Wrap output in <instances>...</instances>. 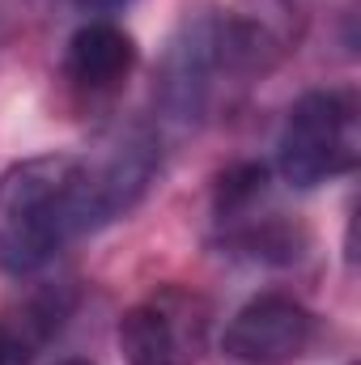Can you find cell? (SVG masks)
I'll use <instances>...</instances> for the list:
<instances>
[{
	"instance_id": "obj_7",
	"label": "cell",
	"mask_w": 361,
	"mask_h": 365,
	"mask_svg": "<svg viewBox=\"0 0 361 365\" xmlns=\"http://www.w3.org/2000/svg\"><path fill=\"white\" fill-rule=\"evenodd\" d=\"M136 68V38L115 21H86L68 38L64 73L81 90H115Z\"/></svg>"
},
{
	"instance_id": "obj_1",
	"label": "cell",
	"mask_w": 361,
	"mask_h": 365,
	"mask_svg": "<svg viewBox=\"0 0 361 365\" xmlns=\"http://www.w3.org/2000/svg\"><path fill=\"white\" fill-rule=\"evenodd\" d=\"M280 38L255 17L195 9L171 34L158 64V106L171 123L195 128L213 115L221 93L268 73Z\"/></svg>"
},
{
	"instance_id": "obj_5",
	"label": "cell",
	"mask_w": 361,
	"mask_h": 365,
	"mask_svg": "<svg viewBox=\"0 0 361 365\" xmlns=\"http://www.w3.org/2000/svg\"><path fill=\"white\" fill-rule=\"evenodd\" d=\"M319 336V314L289 293H260L221 331V353L238 365H289Z\"/></svg>"
},
{
	"instance_id": "obj_12",
	"label": "cell",
	"mask_w": 361,
	"mask_h": 365,
	"mask_svg": "<svg viewBox=\"0 0 361 365\" xmlns=\"http://www.w3.org/2000/svg\"><path fill=\"white\" fill-rule=\"evenodd\" d=\"M276 4H280V13H285V17H293V13H302V0H276Z\"/></svg>"
},
{
	"instance_id": "obj_2",
	"label": "cell",
	"mask_w": 361,
	"mask_h": 365,
	"mask_svg": "<svg viewBox=\"0 0 361 365\" xmlns=\"http://www.w3.org/2000/svg\"><path fill=\"white\" fill-rule=\"evenodd\" d=\"M90 158L39 153L0 175V272L34 276L73 238L93 234Z\"/></svg>"
},
{
	"instance_id": "obj_11",
	"label": "cell",
	"mask_w": 361,
	"mask_h": 365,
	"mask_svg": "<svg viewBox=\"0 0 361 365\" xmlns=\"http://www.w3.org/2000/svg\"><path fill=\"white\" fill-rule=\"evenodd\" d=\"M73 4H77L90 21H111V17H115V13H123L132 0H73Z\"/></svg>"
},
{
	"instance_id": "obj_6",
	"label": "cell",
	"mask_w": 361,
	"mask_h": 365,
	"mask_svg": "<svg viewBox=\"0 0 361 365\" xmlns=\"http://www.w3.org/2000/svg\"><path fill=\"white\" fill-rule=\"evenodd\" d=\"M162 170V145L158 132L145 123L119 128L115 140L102 149V158H90V187H93V225H111L128 217L145 191L153 187Z\"/></svg>"
},
{
	"instance_id": "obj_9",
	"label": "cell",
	"mask_w": 361,
	"mask_h": 365,
	"mask_svg": "<svg viewBox=\"0 0 361 365\" xmlns=\"http://www.w3.org/2000/svg\"><path fill=\"white\" fill-rule=\"evenodd\" d=\"M230 247L247 251L255 264H298L302 247H306V234H302V225L268 217L264 225H238L230 234Z\"/></svg>"
},
{
	"instance_id": "obj_10",
	"label": "cell",
	"mask_w": 361,
	"mask_h": 365,
	"mask_svg": "<svg viewBox=\"0 0 361 365\" xmlns=\"http://www.w3.org/2000/svg\"><path fill=\"white\" fill-rule=\"evenodd\" d=\"M264 187H268V166H260V162H238V166L221 170V179H217V195H213L217 217H221V221L243 217V212L264 195Z\"/></svg>"
},
{
	"instance_id": "obj_3",
	"label": "cell",
	"mask_w": 361,
	"mask_h": 365,
	"mask_svg": "<svg viewBox=\"0 0 361 365\" xmlns=\"http://www.w3.org/2000/svg\"><path fill=\"white\" fill-rule=\"evenodd\" d=\"M357 166V102L345 90H306L276 136V170L298 191H315Z\"/></svg>"
},
{
	"instance_id": "obj_13",
	"label": "cell",
	"mask_w": 361,
	"mask_h": 365,
	"mask_svg": "<svg viewBox=\"0 0 361 365\" xmlns=\"http://www.w3.org/2000/svg\"><path fill=\"white\" fill-rule=\"evenodd\" d=\"M68 365H86V361H68Z\"/></svg>"
},
{
	"instance_id": "obj_4",
	"label": "cell",
	"mask_w": 361,
	"mask_h": 365,
	"mask_svg": "<svg viewBox=\"0 0 361 365\" xmlns=\"http://www.w3.org/2000/svg\"><path fill=\"white\" fill-rule=\"evenodd\" d=\"M213 331V306L187 284H158L119 319V353L128 365H200Z\"/></svg>"
},
{
	"instance_id": "obj_8",
	"label": "cell",
	"mask_w": 361,
	"mask_h": 365,
	"mask_svg": "<svg viewBox=\"0 0 361 365\" xmlns=\"http://www.w3.org/2000/svg\"><path fill=\"white\" fill-rule=\"evenodd\" d=\"M73 314V293L68 289H43L17 310L0 314V365H30L43 344L64 327Z\"/></svg>"
}]
</instances>
